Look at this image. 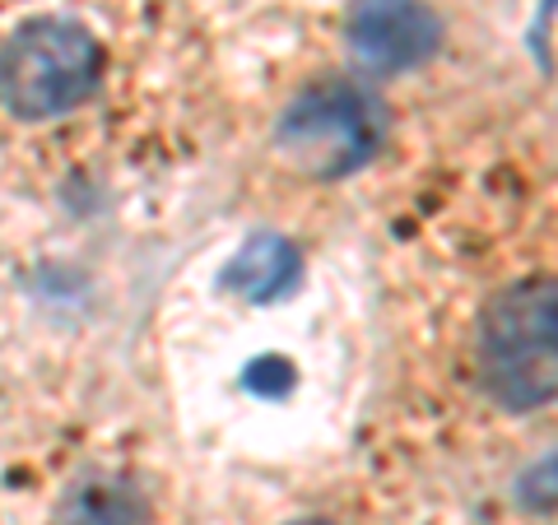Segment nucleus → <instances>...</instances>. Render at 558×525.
Here are the masks:
<instances>
[{"label": "nucleus", "instance_id": "nucleus-2", "mask_svg": "<svg viewBox=\"0 0 558 525\" xmlns=\"http://www.w3.org/2000/svg\"><path fill=\"white\" fill-rule=\"evenodd\" d=\"M391 117L377 89L359 80L312 84L275 121L279 154L317 182H344L368 168L387 145Z\"/></svg>", "mask_w": 558, "mask_h": 525}, {"label": "nucleus", "instance_id": "nucleus-1", "mask_svg": "<svg viewBox=\"0 0 558 525\" xmlns=\"http://www.w3.org/2000/svg\"><path fill=\"white\" fill-rule=\"evenodd\" d=\"M475 377L494 405L531 414L558 400V279H517L475 326Z\"/></svg>", "mask_w": 558, "mask_h": 525}, {"label": "nucleus", "instance_id": "nucleus-6", "mask_svg": "<svg viewBox=\"0 0 558 525\" xmlns=\"http://www.w3.org/2000/svg\"><path fill=\"white\" fill-rule=\"evenodd\" d=\"M149 498L126 475H89L65 488L57 525H145Z\"/></svg>", "mask_w": 558, "mask_h": 525}, {"label": "nucleus", "instance_id": "nucleus-4", "mask_svg": "<svg viewBox=\"0 0 558 525\" xmlns=\"http://www.w3.org/2000/svg\"><path fill=\"white\" fill-rule=\"evenodd\" d=\"M442 42V20L428 0H354L344 14V47L373 75H405Z\"/></svg>", "mask_w": 558, "mask_h": 525}, {"label": "nucleus", "instance_id": "nucleus-9", "mask_svg": "<svg viewBox=\"0 0 558 525\" xmlns=\"http://www.w3.org/2000/svg\"><path fill=\"white\" fill-rule=\"evenodd\" d=\"M293 525H330V521H293Z\"/></svg>", "mask_w": 558, "mask_h": 525}, {"label": "nucleus", "instance_id": "nucleus-7", "mask_svg": "<svg viewBox=\"0 0 558 525\" xmlns=\"http://www.w3.org/2000/svg\"><path fill=\"white\" fill-rule=\"evenodd\" d=\"M512 502L526 516H554L558 512V451L531 461L521 475L512 479Z\"/></svg>", "mask_w": 558, "mask_h": 525}, {"label": "nucleus", "instance_id": "nucleus-5", "mask_svg": "<svg viewBox=\"0 0 558 525\" xmlns=\"http://www.w3.org/2000/svg\"><path fill=\"white\" fill-rule=\"evenodd\" d=\"M299 279H303V256L289 237L252 233L238 247V256L229 260V270H223V289H233L242 303L266 307V303H275V297L299 289Z\"/></svg>", "mask_w": 558, "mask_h": 525}, {"label": "nucleus", "instance_id": "nucleus-8", "mask_svg": "<svg viewBox=\"0 0 558 525\" xmlns=\"http://www.w3.org/2000/svg\"><path fill=\"white\" fill-rule=\"evenodd\" d=\"M554 10H558V0H539V10H535V20H531V51H535V61L549 70V57H545V33H549V20H554Z\"/></svg>", "mask_w": 558, "mask_h": 525}, {"label": "nucleus", "instance_id": "nucleus-3", "mask_svg": "<svg viewBox=\"0 0 558 525\" xmlns=\"http://www.w3.org/2000/svg\"><path fill=\"white\" fill-rule=\"evenodd\" d=\"M102 70V47L75 20L20 24L0 47V102L20 121H57L94 94Z\"/></svg>", "mask_w": 558, "mask_h": 525}]
</instances>
